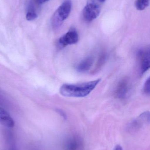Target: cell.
<instances>
[{
    "label": "cell",
    "instance_id": "obj_14",
    "mask_svg": "<svg viewBox=\"0 0 150 150\" xmlns=\"http://www.w3.org/2000/svg\"><path fill=\"white\" fill-rule=\"evenodd\" d=\"M100 1L101 2H104L106 0H98Z\"/></svg>",
    "mask_w": 150,
    "mask_h": 150
},
{
    "label": "cell",
    "instance_id": "obj_8",
    "mask_svg": "<svg viewBox=\"0 0 150 150\" xmlns=\"http://www.w3.org/2000/svg\"><path fill=\"white\" fill-rule=\"evenodd\" d=\"M94 59L91 56H89L83 59L77 65L76 69L80 73H85L89 71L93 64Z\"/></svg>",
    "mask_w": 150,
    "mask_h": 150
},
{
    "label": "cell",
    "instance_id": "obj_13",
    "mask_svg": "<svg viewBox=\"0 0 150 150\" xmlns=\"http://www.w3.org/2000/svg\"><path fill=\"white\" fill-rule=\"evenodd\" d=\"M114 150H122V147L119 145H118L116 146Z\"/></svg>",
    "mask_w": 150,
    "mask_h": 150
},
{
    "label": "cell",
    "instance_id": "obj_1",
    "mask_svg": "<svg viewBox=\"0 0 150 150\" xmlns=\"http://www.w3.org/2000/svg\"><path fill=\"white\" fill-rule=\"evenodd\" d=\"M101 80L99 79L83 83L64 84L60 88V93L64 97L83 98L89 95Z\"/></svg>",
    "mask_w": 150,
    "mask_h": 150
},
{
    "label": "cell",
    "instance_id": "obj_11",
    "mask_svg": "<svg viewBox=\"0 0 150 150\" xmlns=\"http://www.w3.org/2000/svg\"><path fill=\"white\" fill-rule=\"evenodd\" d=\"M143 90L144 93L148 95H149L150 93V78H149L145 82Z\"/></svg>",
    "mask_w": 150,
    "mask_h": 150
},
{
    "label": "cell",
    "instance_id": "obj_7",
    "mask_svg": "<svg viewBox=\"0 0 150 150\" xmlns=\"http://www.w3.org/2000/svg\"><path fill=\"white\" fill-rule=\"evenodd\" d=\"M0 124L6 127H13L15 122L9 114L3 108L0 107Z\"/></svg>",
    "mask_w": 150,
    "mask_h": 150
},
{
    "label": "cell",
    "instance_id": "obj_5",
    "mask_svg": "<svg viewBox=\"0 0 150 150\" xmlns=\"http://www.w3.org/2000/svg\"><path fill=\"white\" fill-rule=\"evenodd\" d=\"M138 56L141 61V71L144 74L150 68V50L149 46L141 49L138 52Z\"/></svg>",
    "mask_w": 150,
    "mask_h": 150
},
{
    "label": "cell",
    "instance_id": "obj_6",
    "mask_svg": "<svg viewBox=\"0 0 150 150\" xmlns=\"http://www.w3.org/2000/svg\"><path fill=\"white\" fill-rule=\"evenodd\" d=\"M129 84L127 79L122 80L118 85L116 95L119 98L124 99L127 96L129 91Z\"/></svg>",
    "mask_w": 150,
    "mask_h": 150
},
{
    "label": "cell",
    "instance_id": "obj_10",
    "mask_svg": "<svg viewBox=\"0 0 150 150\" xmlns=\"http://www.w3.org/2000/svg\"><path fill=\"white\" fill-rule=\"evenodd\" d=\"M38 16V15L34 10L31 8L27 11L26 18L28 21H33L37 18Z\"/></svg>",
    "mask_w": 150,
    "mask_h": 150
},
{
    "label": "cell",
    "instance_id": "obj_12",
    "mask_svg": "<svg viewBox=\"0 0 150 150\" xmlns=\"http://www.w3.org/2000/svg\"><path fill=\"white\" fill-rule=\"evenodd\" d=\"M36 1L39 4H42L45 3L48 1L49 0H36Z\"/></svg>",
    "mask_w": 150,
    "mask_h": 150
},
{
    "label": "cell",
    "instance_id": "obj_3",
    "mask_svg": "<svg viewBox=\"0 0 150 150\" xmlns=\"http://www.w3.org/2000/svg\"><path fill=\"white\" fill-rule=\"evenodd\" d=\"M100 8L97 4L93 3L87 4L83 10V16L86 22H90L99 16Z\"/></svg>",
    "mask_w": 150,
    "mask_h": 150
},
{
    "label": "cell",
    "instance_id": "obj_9",
    "mask_svg": "<svg viewBox=\"0 0 150 150\" xmlns=\"http://www.w3.org/2000/svg\"><path fill=\"white\" fill-rule=\"evenodd\" d=\"M150 0H136L135 6L138 10L142 11L145 9L149 4Z\"/></svg>",
    "mask_w": 150,
    "mask_h": 150
},
{
    "label": "cell",
    "instance_id": "obj_2",
    "mask_svg": "<svg viewBox=\"0 0 150 150\" xmlns=\"http://www.w3.org/2000/svg\"><path fill=\"white\" fill-rule=\"evenodd\" d=\"M72 8L70 0L64 1L58 8L52 18V25L53 28L58 29L61 26L64 20L69 16Z\"/></svg>",
    "mask_w": 150,
    "mask_h": 150
},
{
    "label": "cell",
    "instance_id": "obj_4",
    "mask_svg": "<svg viewBox=\"0 0 150 150\" xmlns=\"http://www.w3.org/2000/svg\"><path fill=\"white\" fill-rule=\"evenodd\" d=\"M79 40V36L75 29H70L62 36L58 40V44L61 47L76 44Z\"/></svg>",
    "mask_w": 150,
    "mask_h": 150
}]
</instances>
